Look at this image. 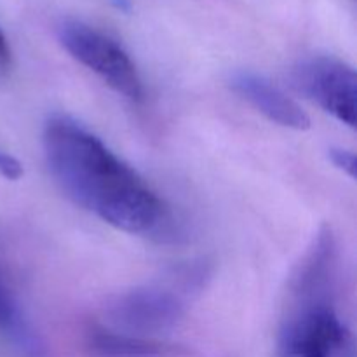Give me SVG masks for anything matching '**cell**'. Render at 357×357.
Returning <instances> with one entry per match:
<instances>
[{
    "label": "cell",
    "mask_w": 357,
    "mask_h": 357,
    "mask_svg": "<svg viewBox=\"0 0 357 357\" xmlns=\"http://www.w3.org/2000/svg\"><path fill=\"white\" fill-rule=\"evenodd\" d=\"M335 275L337 244L323 227L289 282L275 357H356L352 331L335 307Z\"/></svg>",
    "instance_id": "2"
},
{
    "label": "cell",
    "mask_w": 357,
    "mask_h": 357,
    "mask_svg": "<svg viewBox=\"0 0 357 357\" xmlns=\"http://www.w3.org/2000/svg\"><path fill=\"white\" fill-rule=\"evenodd\" d=\"M300 93L349 128L357 124V75L340 59L319 56L303 61L293 73Z\"/></svg>",
    "instance_id": "5"
},
{
    "label": "cell",
    "mask_w": 357,
    "mask_h": 357,
    "mask_svg": "<svg viewBox=\"0 0 357 357\" xmlns=\"http://www.w3.org/2000/svg\"><path fill=\"white\" fill-rule=\"evenodd\" d=\"M0 174L7 180H20L23 176V166L20 160L2 150H0Z\"/></svg>",
    "instance_id": "10"
},
{
    "label": "cell",
    "mask_w": 357,
    "mask_h": 357,
    "mask_svg": "<svg viewBox=\"0 0 357 357\" xmlns=\"http://www.w3.org/2000/svg\"><path fill=\"white\" fill-rule=\"evenodd\" d=\"M230 87L251 107L264 114L268 121L295 131H307L310 128V117L307 112L284 91L261 75L239 72L230 79Z\"/></svg>",
    "instance_id": "6"
},
{
    "label": "cell",
    "mask_w": 357,
    "mask_h": 357,
    "mask_svg": "<svg viewBox=\"0 0 357 357\" xmlns=\"http://www.w3.org/2000/svg\"><path fill=\"white\" fill-rule=\"evenodd\" d=\"M0 331H7L17 337H23L24 333L16 305L2 282H0Z\"/></svg>",
    "instance_id": "8"
},
{
    "label": "cell",
    "mask_w": 357,
    "mask_h": 357,
    "mask_svg": "<svg viewBox=\"0 0 357 357\" xmlns=\"http://www.w3.org/2000/svg\"><path fill=\"white\" fill-rule=\"evenodd\" d=\"M330 159L335 166L340 171H344L347 176L356 178V155L354 152L345 149H331L330 150Z\"/></svg>",
    "instance_id": "9"
},
{
    "label": "cell",
    "mask_w": 357,
    "mask_h": 357,
    "mask_svg": "<svg viewBox=\"0 0 357 357\" xmlns=\"http://www.w3.org/2000/svg\"><path fill=\"white\" fill-rule=\"evenodd\" d=\"M89 347L100 357H160L164 347L150 338L119 333L110 328H93Z\"/></svg>",
    "instance_id": "7"
},
{
    "label": "cell",
    "mask_w": 357,
    "mask_h": 357,
    "mask_svg": "<svg viewBox=\"0 0 357 357\" xmlns=\"http://www.w3.org/2000/svg\"><path fill=\"white\" fill-rule=\"evenodd\" d=\"M185 316V303L180 295L159 286L136 288L115 296L105 310L107 328L119 333L150 338L167 333Z\"/></svg>",
    "instance_id": "4"
},
{
    "label": "cell",
    "mask_w": 357,
    "mask_h": 357,
    "mask_svg": "<svg viewBox=\"0 0 357 357\" xmlns=\"http://www.w3.org/2000/svg\"><path fill=\"white\" fill-rule=\"evenodd\" d=\"M10 47L9 44H7V38L6 35L2 33V30H0V70H7L10 66Z\"/></svg>",
    "instance_id": "11"
},
{
    "label": "cell",
    "mask_w": 357,
    "mask_h": 357,
    "mask_svg": "<svg viewBox=\"0 0 357 357\" xmlns=\"http://www.w3.org/2000/svg\"><path fill=\"white\" fill-rule=\"evenodd\" d=\"M59 42L73 59L96 73L108 87L132 103L143 100V84L128 52L108 35L82 21H65Z\"/></svg>",
    "instance_id": "3"
},
{
    "label": "cell",
    "mask_w": 357,
    "mask_h": 357,
    "mask_svg": "<svg viewBox=\"0 0 357 357\" xmlns=\"http://www.w3.org/2000/svg\"><path fill=\"white\" fill-rule=\"evenodd\" d=\"M44 152L56 183L75 204L132 236H155L169 222L159 195L98 136L70 117L45 124Z\"/></svg>",
    "instance_id": "1"
}]
</instances>
